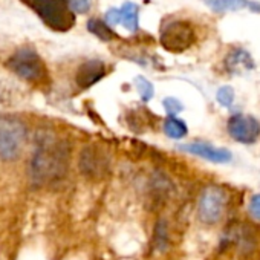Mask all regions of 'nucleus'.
Here are the masks:
<instances>
[{
  "mask_svg": "<svg viewBox=\"0 0 260 260\" xmlns=\"http://www.w3.org/2000/svg\"><path fill=\"white\" fill-rule=\"evenodd\" d=\"M22 2L54 31H69L75 23V16L69 7V0H22Z\"/></svg>",
  "mask_w": 260,
  "mask_h": 260,
  "instance_id": "2",
  "label": "nucleus"
},
{
  "mask_svg": "<svg viewBox=\"0 0 260 260\" xmlns=\"http://www.w3.org/2000/svg\"><path fill=\"white\" fill-rule=\"evenodd\" d=\"M106 75V66L101 60L84 61L75 74V83L80 89H89Z\"/></svg>",
  "mask_w": 260,
  "mask_h": 260,
  "instance_id": "11",
  "label": "nucleus"
},
{
  "mask_svg": "<svg viewBox=\"0 0 260 260\" xmlns=\"http://www.w3.org/2000/svg\"><path fill=\"white\" fill-rule=\"evenodd\" d=\"M162 106H164V109L169 112V115H170V116H175L176 113H179V112L184 109L182 103H181L178 98H172V96L166 98V100L162 101Z\"/></svg>",
  "mask_w": 260,
  "mask_h": 260,
  "instance_id": "21",
  "label": "nucleus"
},
{
  "mask_svg": "<svg viewBox=\"0 0 260 260\" xmlns=\"http://www.w3.org/2000/svg\"><path fill=\"white\" fill-rule=\"evenodd\" d=\"M140 8L137 4L134 2H125L121 8H119V14H121V25L130 31V32H137L138 26H140Z\"/></svg>",
  "mask_w": 260,
  "mask_h": 260,
  "instance_id": "14",
  "label": "nucleus"
},
{
  "mask_svg": "<svg viewBox=\"0 0 260 260\" xmlns=\"http://www.w3.org/2000/svg\"><path fill=\"white\" fill-rule=\"evenodd\" d=\"M159 42L166 51L179 54L193 46V43L196 42V34L188 22L172 20L161 28Z\"/></svg>",
  "mask_w": 260,
  "mask_h": 260,
  "instance_id": "5",
  "label": "nucleus"
},
{
  "mask_svg": "<svg viewBox=\"0 0 260 260\" xmlns=\"http://www.w3.org/2000/svg\"><path fill=\"white\" fill-rule=\"evenodd\" d=\"M87 31L103 42H112V40L118 39V36L110 28V25H107L106 22H103L100 19H90L87 22Z\"/></svg>",
  "mask_w": 260,
  "mask_h": 260,
  "instance_id": "15",
  "label": "nucleus"
},
{
  "mask_svg": "<svg viewBox=\"0 0 260 260\" xmlns=\"http://www.w3.org/2000/svg\"><path fill=\"white\" fill-rule=\"evenodd\" d=\"M26 125L13 115H0V159L14 161L26 143Z\"/></svg>",
  "mask_w": 260,
  "mask_h": 260,
  "instance_id": "3",
  "label": "nucleus"
},
{
  "mask_svg": "<svg viewBox=\"0 0 260 260\" xmlns=\"http://www.w3.org/2000/svg\"><path fill=\"white\" fill-rule=\"evenodd\" d=\"M7 66L22 80L29 83H40L46 78L48 71L43 58L37 54L34 48L17 49L7 61Z\"/></svg>",
  "mask_w": 260,
  "mask_h": 260,
  "instance_id": "4",
  "label": "nucleus"
},
{
  "mask_svg": "<svg viewBox=\"0 0 260 260\" xmlns=\"http://www.w3.org/2000/svg\"><path fill=\"white\" fill-rule=\"evenodd\" d=\"M248 210H249V214L260 220V194H254L249 201V205H248Z\"/></svg>",
  "mask_w": 260,
  "mask_h": 260,
  "instance_id": "22",
  "label": "nucleus"
},
{
  "mask_svg": "<svg viewBox=\"0 0 260 260\" xmlns=\"http://www.w3.org/2000/svg\"><path fill=\"white\" fill-rule=\"evenodd\" d=\"M135 84H137V90H138V93H140V98L144 101V103H147V101H150L152 98H153V95H155V87H153V84H152V81H149L147 78H144V77H137L135 78Z\"/></svg>",
  "mask_w": 260,
  "mask_h": 260,
  "instance_id": "18",
  "label": "nucleus"
},
{
  "mask_svg": "<svg viewBox=\"0 0 260 260\" xmlns=\"http://www.w3.org/2000/svg\"><path fill=\"white\" fill-rule=\"evenodd\" d=\"M233 243H236L242 249V252H249L255 245V237L251 226L243 223H233L231 226H226L220 239V249L223 251Z\"/></svg>",
  "mask_w": 260,
  "mask_h": 260,
  "instance_id": "9",
  "label": "nucleus"
},
{
  "mask_svg": "<svg viewBox=\"0 0 260 260\" xmlns=\"http://www.w3.org/2000/svg\"><path fill=\"white\" fill-rule=\"evenodd\" d=\"M153 245L156 248V251H166V248L169 246V225L166 219H159L155 225V231H153Z\"/></svg>",
  "mask_w": 260,
  "mask_h": 260,
  "instance_id": "17",
  "label": "nucleus"
},
{
  "mask_svg": "<svg viewBox=\"0 0 260 260\" xmlns=\"http://www.w3.org/2000/svg\"><path fill=\"white\" fill-rule=\"evenodd\" d=\"M225 69L226 72L233 74V75H242L251 69H254V60L251 57V54L245 49H233L225 61Z\"/></svg>",
  "mask_w": 260,
  "mask_h": 260,
  "instance_id": "12",
  "label": "nucleus"
},
{
  "mask_svg": "<svg viewBox=\"0 0 260 260\" xmlns=\"http://www.w3.org/2000/svg\"><path fill=\"white\" fill-rule=\"evenodd\" d=\"M80 172L90 179H101L109 173L110 159L98 146H87L80 153Z\"/></svg>",
  "mask_w": 260,
  "mask_h": 260,
  "instance_id": "7",
  "label": "nucleus"
},
{
  "mask_svg": "<svg viewBox=\"0 0 260 260\" xmlns=\"http://www.w3.org/2000/svg\"><path fill=\"white\" fill-rule=\"evenodd\" d=\"M226 193L217 185L207 187L198 202V217L205 225H214L220 220L226 207Z\"/></svg>",
  "mask_w": 260,
  "mask_h": 260,
  "instance_id": "6",
  "label": "nucleus"
},
{
  "mask_svg": "<svg viewBox=\"0 0 260 260\" xmlns=\"http://www.w3.org/2000/svg\"><path fill=\"white\" fill-rule=\"evenodd\" d=\"M164 132L172 140H181L187 135L188 128L184 121L178 119L176 116H169L164 122Z\"/></svg>",
  "mask_w": 260,
  "mask_h": 260,
  "instance_id": "16",
  "label": "nucleus"
},
{
  "mask_svg": "<svg viewBox=\"0 0 260 260\" xmlns=\"http://www.w3.org/2000/svg\"><path fill=\"white\" fill-rule=\"evenodd\" d=\"M204 4L214 13L239 11L243 8H251L252 11H260V5L251 0H204Z\"/></svg>",
  "mask_w": 260,
  "mask_h": 260,
  "instance_id": "13",
  "label": "nucleus"
},
{
  "mask_svg": "<svg viewBox=\"0 0 260 260\" xmlns=\"http://www.w3.org/2000/svg\"><path fill=\"white\" fill-rule=\"evenodd\" d=\"M228 134L242 144H254L260 137V122L251 115H233L228 121Z\"/></svg>",
  "mask_w": 260,
  "mask_h": 260,
  "instance_id": "8",
  "label": "nucleus"
},
{
  "mask_svg": "<svg viewBox=\"0 0 260 260\" xmlns=\"http://www.w3.org/2000/svg\"><path fill=\"white\" fill-rule=\"evenodd\" d=\"M121 22V14H119V8H110L106 13V23L110 26H115Z\"/></svg>",
  "mask_w": 260,
  "mask_h": 260,
  "instance_id": "23",
  "label": "nucleus"
},
{
  "mask_svg": "<svg viewBox=\"0 0 260 260\" xmlns=\"http://www.w3.org/2000/svg\"><path fill=\"white\" fill-rule=\"evenodd\" d=\"M69 147L66 143L57 141L52 135H39L36 149L29 161V182L34 188L54 185L68 173L69 169Z\"/></svg>",
  "mask_w": 260,
  "mask_h": 260,
  "instance_id": "1",
  "label": "nucleus"
},
{
  "mask_svg": "<svg viewBox=\"0 0 260 260\" xmlns=\"http://www.w3.org/2000/svg\"><path fill=\"white\" fill-rule=\"evenodd\" d=\"M69 7L74 14H86L90 11L92 0H69Z\"/></svg>",
  "mask_w": 260,
  "mask_h": 260,
  "instance_id": "20",
  "label": "nucleus"
},
{
  "mask_svg": "<svg viewBox=\"0 0 260 260\" xmlns=\"http://www.w3.org/2000/svg\"><path fill=\"white\" fill-rule=\"evenodd\" d=\"M216 100L222 107H230L234 101V89L231 86H222L216 92Z\"/></svg>",
  "mask_w": 260,
  "mask_h": 260,
  "instance_id": "19",
  "label": "nucleus"
},
{
  "mask_svg": "<svg viewBox=\"0 0 260 260\" xmlns=\"http://www.w3.org/2000/svg\"><path fill=\"white\" fill-rule=\"evenodd\" d=\"M181 152L204 158L210 162H216V164H226L231 161L233 155L230 150L226 149H220V147H214L211 144L207 143H190V144H182L178 147Z\"/></svg>",
  "mask_w": 260,
  "mask_h": 260,
  "instance_id": "10",
  "label": "nucleus"
}]
</instances>
